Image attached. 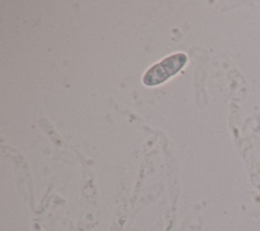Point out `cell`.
Here are the masks:
<instances>
[{"label": "cell", "instance_id": "cell-1", "mask_svg": "<svg viewBox=\"0 0 260 231\" xmlns=\"http://www.w3.org/2000/svg\"><path fill=\"white\" fill-rule=\"evenodd\" d=\"M187 61L183 53L175 54L152 66L144 75L143 82L147 85H155L165 81L169 76L177 73Z\"/></svg>", "mask_w": 260, "mask_h": 231}]
</instances>
